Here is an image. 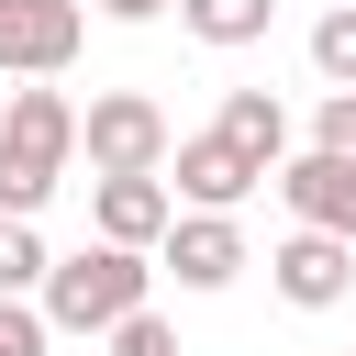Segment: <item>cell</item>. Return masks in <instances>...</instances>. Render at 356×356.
I'll list each match as a JSON object with an SVG mask.
<instances>
[{
	"label": "cell",
	"instance_id": "obj_5",
	"mask_svg": "<svg viewBox=\"0 0 356 356\" xmlns=\"http://www.w3.org/2000/svg\"><path fill=\"white\" fill-rule=\"evenodd\" d=\"M156 267H167L178 289H234V278H245V234H234V211H178V222L156 234Z\"/></svg>",
	"mask_w": 356,
	"mask_h": 356
},
{
	"label": "cell",
	"instance_id": "obj_11",
	"mask_svg": "<svg viewBox=\"0 0 356 356\" xmlns=\"http://www.w3.org/2000/svg\"><path fill=\"white\" fill-rule=\"evenodd\" d=\"M267 11H278V0H178V22H189L200 44H256Z\"/></svg>",
	"mask_w": 356,
	"mask_h": 356
},
{
	"label": "cell",
	"instance_id": "obj_6",
	"mask_svg": "<svg viewBox=\"0 0 356 356\" xmlns=\"http://www.w3.org/2000/svg\"><path fill=\"white\" fill-rule=\"evenodd\" d=\"M267 178H278V200L300 211V234L356 245V167H334V156H278Z\"/></svg>",
	"mask_w": 356,
	"mask_h": 356
},
{
	"label": "cell",
	"instance_id": "obj_3",
	"mask_svg": "<svg viewBox=\"0 0 356 356\" xmlns=\"http://www.w3.org/2000/svg\"><path fill=\"white\" fill-rule=\"evenodd\" d=\"M78 145H89V178H167V111L145 100V89H100L89 111H78Z\"/></svg>",
	"mask_w": 356,
	"mask_h": 356
},
{
	"label": "cell",
	"instance_id": "obj_7",
	"mask_svg": "<svg viewBox=\"0 0 356 356\" xmlns=\"http://www.w3.org/2000/svg\"><path fill=\"white\" fill-rule=\"evenodd\" d=\"M167 167H178V178H167V200H189V211H234V200L256 189V167H245L222 134H178V145H167Z\"/></svg>",
	"mask_w": 356,
	"mask_h": 356
},
{
	"label": "cell",
	"instance_id": "obj_1",
	"mask_svg": "<svg viewBox=\"0 0 356 356\" xmlns=\"http://www.w3.org/2000/svg\"><path fill=\"white\" fill-rule=\"evenodd\" d=\"M67 156H78L67 89H11V111H0V222H33L67 178Z\"/></svg>",
	"mask_w": 356,
	"mask_h": 356
},
{
	"label": "cell",
	"instance_id": "obj_13",
	"mask_svg": "<svg viewBox=\"0 0 356 356\" xmlns=\"http://www.w3.org/2000/svg\"><path fill=\"white\" fill-rule=\"evenodd\" d=\"M44 267H56V256L33 245V222H0V300H33V289H44Z\"/></svg>",
	"mask_w": 356,
	"mask_h": 356
},
{
	"label": "cell",
	"instance_id": "obj_12",
	"mask_svg": "<svg viewBox=\"0 0 356 356\" xmlns=\"http://www.w3.org/2000/svg\"><path fill=\"white\" fill-rule=\"evenodd\" d=\"M312 67H323V89H356V0H334L312 22Z\"/></svg>",
	"mask_w": 356,
	"mask_h": 356
},
{
	"label": "cell",
	"instance_id": "obj_8",
	"mask_svg": "<svg viewBox=\"0 0 356 356\" xmlns=\"http://www.w3.org/2000/svg\"><path fill=\"white\" fill-rule=\"evenodd\" d=\"M267 278H278V300H300V312H334V300L356 289V245H323V234H289V245L267 256Z\"/></svg>",
	"mask_w": 356,
	"mask_h": 356
},
{
	"label": "cell",
	"instance_id": "obj_10",
	"mask_svg": "<svg viewBox=\"0 0 356 356\" xmlns=\"http://www.w3.org/2000/svg\"><path fill=\"white\" fill-rule=\"evenodd\" d=\"M211 134H222V145H234V156H245L256 178H267V167L289 156V111H278L267 89H222V122H211Z\"/></svg>",
	"mask_w": 356,
	"mask_h": 356
},
{
	"label": "cell",
	"instance_id": "obj_2",
	"mask_svg": "<svg viewBox=\"0 0 356 356\" xmlns=\"http://www.w3.org/2000/svg\"><path fill=\"white\" fill-rule=\"evenodd\" d=\"M122 312H145V256H122V245H78L33 289V323L44 334H111Z\"/></svg>",
	"mask_w": 356,
	"mask_h": 356
},
{
	"label": "cell",
	"instance_id": "obj_14",
	"mask_svg": "<svg viewBox=\"0 0 356 356\" xmlns=\"http://www.w3.org/2000/svg\"><path fill=\"white\" fill-rule=\"evenodd\" d=\"M312 156L356 167V89H323V111H312Z\"/></svg>",
	"mask_w": 356,
	"mask_h": 356
},
{
	"label": "cell",
	"instance_id": "obj_15",
	"mask_svg": "<svg viewBox=\"0 0 356 356\" xmlns=\"http://www.w3.org/2000/svg\"><path fill=\"white\" fill-rule=\"evenodd\" d=\"M111 356H178V334H167L156 312H122V323H111Z\"/></svg>",
	"mask_w": 356,
	"mask_h": 356
},
{
	"label": "cell",
	"instance_id": "obj_16",
	"mask_svg": "<svg viewBox=\"0 0 356 356\" xmlns=\"http://www.w3.org/2000/svg\"><path fill=\"white\" fill-rule=\"evenodd\" d=\"M0 356H44V323H33V300H0Z\"/></svg>",
	"mask_w": 356,
	"mask_h": 356
},
{
	"label": "cell",
	"instance_id": "obj_9",
	"mask_svg": "<svg viewBox=\"0 0 356 356\" xmlns=\"http://www.w3.org/2000/svg\"><path fill=\"white\" fill-rule=\"evenodd\" d=\"M100 245H122V256H145L167 222H178V200H167V178H100Z\"/></svg>",
	"mask_w": 356,
	"mask_h": 356
},
{
	"label": "cell",
	"instance_id": "obj_4",
	"mask_svg": "<svg viewBox=\"0 0 356 356\" xmlns=\"http://www.w3.org/2000/svg\"><path fill=\"white\" fill-rule=\"evenodd\" d=\"M78 44H89V11L78 0H0V67L11 78H56Z\"/></svg>",
	"mask_w": 356,
	"mask_h": 356
},
{
	"label": "cell",
	"instance_id": "obj_17",
	"mask_svg": "<svg viewBox=\"0 0 356 356\" xmlns=\"http://www.w3.org/2000/svg\"><path fill=\"white\" fill-rule=\"evenodd\" d=\"M100 11H111V22H156L167 0H100Z\"/></svg>",
	"mask_w": 356,
	"mask_h": 356
}]
</instances>
